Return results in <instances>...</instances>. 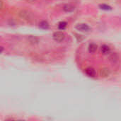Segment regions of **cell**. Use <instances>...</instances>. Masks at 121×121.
Returning <instances> with one entry per match:
<instances>
[{
    "mask_svg": "<svg viewBox=\"0 0 121 121\" xmlns=\"http://www.w3.org/2000/svg\"><path fill=\"white\" fill-rule=\"evenodd\" d=\"M18 16L21 18L26 21H31L33 19V13L28 11V10H25V9H22L18 12Z\"/></svg>",
    "mask_w": 121,
    "mask_h": 121,
    "instance_id": "6da1fadb",
    "label": "cell"
},
{
    "mask_svg": "<svg viewBox=\"0 0 121 121\" xmlns=\"http://www.w3.org/2000/svg\"><path fill=\"white\" fill-rule=\"evenodd\" d=\"M52 38H53L54 40H55L56 42H62L65 40V35L62 31H57L53 33Z\"/></svg>",
    "mask_w": 121,
    "mask_h": 121,
    "instance_id": "7a4b0ae2",
    "label": "cell"
},
{
    "mask_svg": "<svg viewBox=\"0 0 121 121\" xmlns=\"http://www.w3.org/2000/svg\"><path fill=\"white\" fill-rule=\"evenodd\" d=\"M76 29L79 31H82V32H88L90 30V27L87 24L79 23L76 26Z\"/></svg>",
    "mask_w": 121,
    "mask_h": 121,
    "instance_id": "3957f363",
    "label": "cell"
},
{
    "mask_svg": "<svg viewBox=\"0 0 121 121\" xmlns=\"http://www.w3.org/2000/svg\"><path fill=\"white\" fill-rule=\"evenodd\" d=\"M85 73L89 77H94L96 76V70L93 67H87L85 69Z\"/></svg>",
    "mask_w": 121,
    "mask_h": 121,
    "instance_id": "277c9868",
    "label": "cell"
},
{
    "mask_svg": "<svg viewBox=\"0 0 121 121\" xmlns=\"http://www.w3.org/2000/svg\"><path fill=\"white\" fill-rule=\"evenodd\" d=\"M111 74V70L107 67H104L100 70V75L102 77H108Z\"/></svg>",
    "mask_w": 121,
    "mask_h": 121,
    "instance_id": "5b68a950",
    "label": "cell"
},
{
    "mask_svg": "<svg viewBox=\"0 0 121 121\" xmlns=\"http://www.w3.org/2000/svg\"><path fill=\"white\" fill-rule=\"evenodd\" d=\"M101 52L104 55H107V54H108L111 52V48H110L109 46H108L106 45H104L101 46Z\"/></svg>",
    "mask_w": 121,
    "mask_h": 121,
    "instance_id": "8992f818",
    "label": "cell"
},
{
    "mask_svg": "<svg viewBox=\"0 0 121 121\" xmlns=\"http://www.w3.org/2000/svg\"><path fill=\"white\" fill-rule=\"evenodd\" d=\"M28 40L29 43L31 44H38L39 43V39L35 36L30 35L28 38Z\"/></svg>",
    "mask_w": 121,
    "mask_h": 121,
    "instance_id": "52a82bcc",
    "label": "cell"
},
{
    "mask_svg": "<svg viewBox=\"0 0 121 121\" xmlns=\"http://www.w3.org/2000/svg\"><path fill=\"white\" fill-rule=\"evenodd\" d=\"M63 10L65 12H72L74 10V6L70 4H66L63 7Z\"/></svg>",
    "mask_w": 121,
    "mask_h": 121,
    "instance_id": "ba28073f",
    "label": "cell"
},
{
    "mask_svg": "<svg viewBox=\"0 0 121 121\" xmlns=\"http://www.w3.org/2000/svg\"><path fill=\"white\" fill-rule=\"evenodd\" d=\"M97 50V45L95 43H91L89 45V51L91 53H94Z\"/></svg>",
    "mask_w": 121,
    "mask_h": 121,
    "instance_id": "9c48e42d",
    "label": "cell"
},
{
    "mask_svg": "<svg viewBox=\"0 0 121 121\" xmlns=\"http://www.w3.org/2000/svg\"><path fill=\"white\" fill-rule=\"evenodd\" d=\"M110 60H111V62H113V63H116V62H117L118 61V59H119V57H118V55L116 54V53H113L111 56H110Z\"/></svg>",
    "mask_w": 121,
    "mask_h": 121,
    "instance_id": "30bf717a",
    "label": "cell"
},
{
    "mask_svg": "<svg viewBox=\"0 0 121 121\" xmlns=\"http://www.w3.org/2000/svg\"><path fill=\"white\" fill-rule=\"evenodd\" d=\"M39 27L42 29H48L49 28V23L45 21H43L39 23Z\"/></svg>",
    "mask_w": 121,
    "mask_h": 121,
    "instance_id": "8fae6325",
    "label": "cell"
},
{
    "mask_svg": "<svg viewBox=\"0 0 121 121\" xmlns=\"http://www.w3.org/2000/svg\"><path fill=\"white\" fill-rule=\"evenodd\" d=\"M67 27V23L65 22V21H62V22H60L58 25V28L60 29V30H64L65 28Z\"/></svg>",
    "mask_w": 121,
    "mask_h": 121,
    "instance_id": "7c38bea8",
    "label": "cell"
},
{
    "mask_svg": "<svg viewBox=\"0 0 121 121\" xmlns=\"http://www.w3.org/2000/svg\"><path fill=\"white\" fill-rule=\"evenodd\" d=\"M100 7H101V9H104V10H111V7L106 4H101V5H100Z\"/></svg>",
    "mask_w": 121,
    "mask_h": 121,
    "instance_id": "4fadbf2b",
    "label": "cell"
},
{
    "mask_svg": "<svg viewBox=\"0 0 121 121\" xmlns=\"http://www.w3.org/2000/svg\"><path fill=\"white\" fill-rule=\"evenodd\" d=\"M28 2H30V3H33V2H35L37 0H26Z\"/></svg>",
    "mask_w": 121,
    "mask_h": 121,
    "instance_id": "5bb4252c",
    "label": "cell"
},
{
    "mask_svg": "<svg viewBox=\"0 0 121 121\" xmlns=\"http://www.w3.org/2000/svg\"><path fill=\"white\" fill-rule=\"evenodd\" d=\"M3 9V2L1 1V9Z\"/></svg>",
    "mask_w": 121,
    "mask_h": 121,
    "instance_id": "9a60e30c",
    "label": "cell"
}]
</instances>
